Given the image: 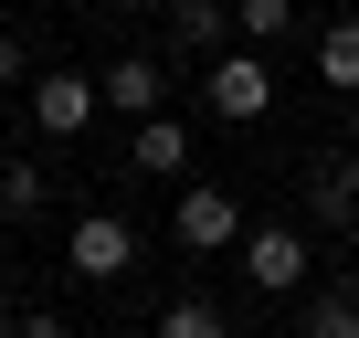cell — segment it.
I'll return each mask as SVG.
<instances>
[{"label": "cell", "instance_id": "obj_1", "mask_svg": "<svg viewBox=\"0 0 359 338\" xmlns=\"http://www.w3.org/2000/svg\"><path fill=\"white\" fill-rule=\"evenodd\" d=\"M201 106L233 116V127H254V116L275 106V64H264L254 43H243V53H212V64H201Z\"/></svg>", "mask_w": 359, "mask_h": 338}, {"label": "cell", "instance_id": "obj_2", "mask_svg": "<svg viewBox=\"0 0 359 338\" xmlns=\"http://www.w3.org/2000/svg\"><path fill=\"white\" fill-rule=\"evenodd\" d=\"M169 233L180 243H191V254H243V201L233 191H212V180H191V191H180V212H169Z\"/></svg>", "mask_w": 359, "mask_h": 338}, {"label": "cell", "instance_id": "obj_3", "mask_svg": "<svg viewBox=\"0 0 359 338\" xmlns=\"http://www.w3.org/2000/svg\"><path fill=\"white\" fill-rule=\"evenodd\" d=\"M95 106H106V85H95V74H74V64H53V74L32 85V127H43L53 148H64V137H85V127H95Z\"/></svg>", "mask_w": 359, "mask_h": 338}, {"label": "cell", "instance_id": "obj_4", "mask_svg": "<svg viewBox=\"0 0 359 338\" xmlns=\"http://www.w3.org/2000/svg\"><path fill=\"white\" fill-rule=\"evenodd\" d=\"M64 264H74V275H85V285H116V275H127V264H137V233H127V222H116V212H85V222H74V233H64Z\"/></svg>", "mask_w": 359, "mask_h": 338}, {"label": "cell", "instance_id": "obj_5", "mask_svg": "<svg viewBox=\"0 0 359 338\" xmlns=\"http://www.w3.org/2000/svg\"><path fill=\"white\" fill-rule=\"evenodd\" d=\"M306 212H317V233H359V148L306 158Z\"/></svg>", "mask_w": 359, "mask_h": 338}, {"label": "cell", "instance_id": "obj_6", "mask_svg": "<svg viewBox=\"0 0 359 338\" xmlns=\"http://www.w3.org/2000/svg\"><path fill=\"white\" fill-rule=\"evenodd\" d=\"M243 275H254L264 296H296V285H306V233H296V222H254V233H243Z\"/></svg>", "mask_w": 359, "mask_h": 338}, {"label": "cell", "instance_id": "obj_7", "mask_svg": "<svg viewBox=\"0 0 359 338\" xmlns=\"http://www.w3.org/2000/svg\"><path fill=\"white\" fill-rule=\"evenodd\" d=\"M95 85H106V106H116L127 127H148V116L169 106V64H158V53H116V64H106Z\"/></svg>", "mask_w": 359, "mask_h": 338}, {"label": "cell", "instance_id": "obj_8", "mask_svg": "<svg viewBox=\"0 0 359 338\" xmlns=\"http://www.w3.org/2000/svg\"><path fill=\"white\" fill-rule=\"evenodd\" d=\"M158 11H169V53L180 64H212L222 32H233V0H158Z\"/></svg>", "mask_w": 359, "mask_h": 338}, {"label": "cell", "instance_id": "obj_9", "mask_svg": "<svg viewBox=\"0 0 359 338\" xmlns=\"http://www.w3.org/2000/svg\"><path fill=\"white\" fill-rule=\"evenodd\" d=\"M127 169H191V127H180V116L127 127Z\"/></svg>", "mask_w": 359, "mask_h": 338}, {"label": "cell", "instance_id": "obj_10", "mask_svg": "<svg viewBox=\"0 0 359 338\" xmlns=\"http://www.w3.org/2000/svg\"><path fill=\"white\" fill-rule=\"evenodd\" d=\"M0 212H11V222H43V212H53V169L11 158V169H0Z\"/></svg>", "mask_w": 359, "mask_h": 338}, {"label": "cell", "instance_id": "obj_11", "mask_svg": "<svg viewBox=\"0 0 359 338\" xmlns=\"http://www.w3.org/2000/svg\"><path fill=\"white\" fill-rule=\"evenodd\" d=\"M317 85L359 95V22H327V32H317Z\"/></svg>", "mask_w": 359, "mask_h": 338}, {"label": "cell", "instance_id": "obj_12", "mask_svg": "<svg viewBox=\"0 0 359 338\" xmlns=\"http://www.w3.org/2000/svg\"><path fill=\"white\" fill-rule=\"evenodd\" d=\"M306 338H359V285H317L306 296Z\"/></svg>", "mask_w": 359, "mask_h": 338}, {"label": "cell", "instance_id": "obj_13", "mask_svg": "<svg viewBox=\"0 0 359 338\" xmlns=\"http://www.w3.org/2000/svg\"><path fill=\"white\" fill-rule=\"evenodd\" d=\"M233 32L243 43H285L296 32V0H233Z\"/></svg>", "mask_w": 359, "mask_h": 338}, {"label": "cell", "instance_id": "obj_14", "mask_svg": "<svg viewBox=\"0 0 359 338\" xmlns=\"http://www.w3.org/2000/svg\"><path fill=\"white\" fill-rule=\"evenodd\" d=\"M148 338H233V327H222V306L180 296V306H158V327H148Z\"/></svg>", "mask_w": 359, "mask_h": 338}, {"label": "cell", "instance_id": "obj_15", "mask_svg": "<svg viewBox=\"0 0 359 338\" xmlns=\"http://www.w3.org/2000/svg\"><path fill=\"white\" fill-rule=\"evenodd\" d=\"M32 74V53H22V32H0V85H22Z\"/></svg>", "mask_w": 359, "mask_h": 338}, {"label": "cell", "instance_id": "obj_16", "mask_svg": "<svg viewBox=\"0 0 359 338\" xmlns=\"http://www.w3.org/2000/svg\"><path fill=\"white\" fill-rule=\"evenodd\" d=\"M11 338H74V327H64V317H53V306H32V317H22V327H11Z\"/></svg>", "mask_w": 359, "mask_h": 338}, {"label": "cell", "instance_id": "obj_17", "mask_svg": "<svg viewBox=\"0 0 359 338\" xmlns=\"http://www.w3.org/2000/svg\"><path fill=\"white\" fill-rule=\"evenodd\" d=\"M11 327H22V317H11V306H0V338H11Z\"/></svg>", "mask_w": 359, "mask_h": 338}, {"label": "cell", "instance_id": "obj_18", "mask_svg": "<svg viewBox=\"0 0 359 338\" xmlns=\"http://www.w3.org/2000/svg\"><path fill=\"white\" fill-rule=\"evenodd\" d=\"M116 11H148V0H116Z\"/></svg>", "mask_w": 359, "mask_h": 338}, {"label": "cell", "instance_id": "obj_19", "mask_svg": "<svg viewBox=\"0 0 359 338\" xmlns=\"http://www.w3.org/2000/svg\"><path fill=\"white\" fill-rule=\"evenodd\" d=\"M0 11H11V0H0Z\"/></svg>", "mask_w": 359, "mask_h": 338}, {"label": "cell", "instance_id": "obj_20", "mask_svg": "<svg viewBox=\"0 0 359 338\" xmlns=\"http://www.w3.org/2000/svg\"><path fill=\"white\" fill-rule=\"evenodd\" d=\"M0 169H11V158H0Z\"/></svg>", "mask_w": 359, "mask_h": 338}, {"label": "cell", "instance_id": "obj_21", "mask_svg": "<svg viewBox=\"0 0 359 338\" xmlns=\"http://www.w3.org/2000/svg\"><path fill=\"white\" fill-rule=\"evenodd\" d=\"M348 285H359V275H348Z\"/></svg>", "mask_w": 359, "mask_h": 338}]
</instances>
